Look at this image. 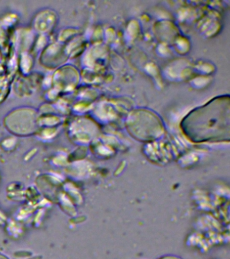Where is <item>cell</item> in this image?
Here are the masks:
<instances>
[{"label": "cell", "mask_w": 230, "mask_h": 259, "mask_svg": "<svg viewBox=\"0 0 230 259\" xmlns=\"http://www.w3.org/2000/svg\"><path fill=\"white\" fill-rule=\"evenodd\" d=\"M161 259H178V258H175V257H172V256H166V257H164V258H162Z\"/></svg>", "instance_id": "cell-1"}]
</instances>
